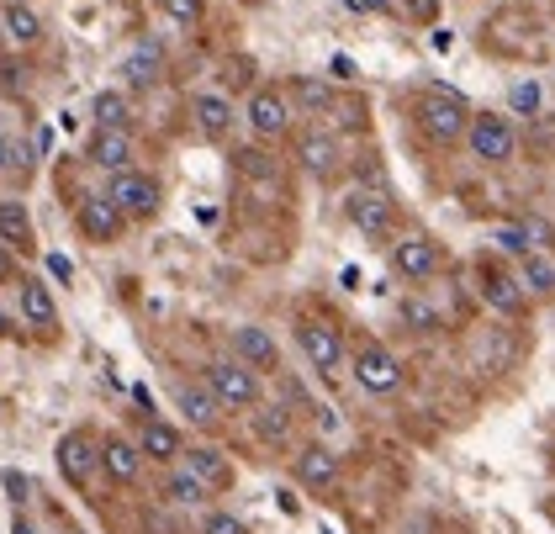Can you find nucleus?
<instances>
[{"label":"nucleus","mask_w":555,"mask_h":534,"mask_svg":"<svg viewBox=\"0 0 555 534\" xmlns=\"http://www.w3.org/2000/svg\"><path fill=\"white\" fill-rule=\"evenodd\" d=\"M11 334V318H6V307H0V339H6Z\"/></svg>","instance_id":"44"},{"label":"nucleus","mask_w":555,"mask_h":534,"mask_svg":"<svg viewBox=\"0 0 555 534\" xmlns=\"http://www.w3.org/2000/svg\"><path fill=\"white\" fill-rule=\"evenodd\" d=\"M175 408L185 413V423H196V429H217L222 423V397L212 392V386L175 381Z\"/></svg>","instance_id":"11"},{"label":"nucleus","mask_w":555,"mask_h":534,"mask_svg":"<svg viewBox=\"0 0 555 534\" xmlns=\"http://www.w3.org/2000/svg\"><path fill=\"white\" fill-rule=\"evenodd\" d=\"M481 297H487V307H497L503 318H518V312L529 307V291L518 275H503V270H487L481 275Z\"/></svg>","instance_id":"15"},{"label":"nucleus","mask_w":555,"mask_h":534,"mask_svg":"<svg viewBox=\"0 0 555 534\" xmlns=\"http://www.w3.org/2000/svg\"><path fill=\"white\" fill-rule=\"evenodd\" d=\"M344 212H349V223H355L365 238H386V233H392V201H386L381 191H349Z\"/></svg>","instance_id":"10"},{"label":"nucleus","mask_w":555,"mask_h":534,"mask_svg":"<svg viewBox=\"0 0 555 534\" xmlns=\"http://www.w3.org/2000/svg\"><path fill=\"white\" fill-rule=\"evenodd\" d=\"M296 101L312 106V112H323V106H328V90H323V85H312V80H302V85H296Z\"/></svg>","instance_id":"35"},{"label":"nucleus","mask_w":555,"mask_h":534,"mask_svg":"<svg viewBox=\"0 0 555 534\" xmlns=\"http://www.w3.org/2000/svg\"><path fill=\"white\" fill-rule=\"evenodd\" d=\"M101 466H106L111 482L133 487L138 476H143V445H133V439H122V434H111V439H101Z\"/></svg>","instance_id":"12"},{"label":"nucleus","mask_w":555,"mask_h":534,"mask_svg":"<svg viewBox=\"0 0 555 534\" xmlns=\"http://www.w3.org/2000/svg\"><path fill=\"white\" fill-rule=\"evenodd\" d=\"M254 434L270 439V445H281V439L291 434V418H286L281 408H259V413H254Z\"/></svg>","instance_id":"29"},{"label":"nucleus","mask_w":555,"mask_h":534,"mask_svg":"<svg viewBox=\"0 0 555 534\" xmlns=\"http://www.w3.org/2000/svg\"><path fill=\"white\" fill-rule=\"evenodd\" d=\"M355 381L376 397H392V392H402V360L386 344H360L355 349Z\"/></svg>","instance_id":"4"},{"label":"nucleus","mask_w":555,"mask_h":534,"mask_svg":"<svg viewBox=\"0 0 555 534\" xmlns=\"http://www.w3.org/2000/svg\"><path fill=\"white\" fill-rule=\"evenodd\" d=\"M244 122L254 127L259 138H281L291 127V106H286L281 90H254L249 106H244Z\"/></svg>","instance_id":"9"},{"label":"nucleus","mask_w":555,"mask_h":534,"mask_svg":"<svg viewBox=\"0 0 555 534\" xmlns=\"http://www.w3.org/2000/svg\"><path fill=\"white\" fill-rule=\"evenodd\" d=\"M497 244L524 260V254H529V233H524V223H503V228H497Z\"/></svg>","instance_id":"32"},{"label":"nucleus","mask_w":555,"mask_h":534,"mask_svg":"<svg viewBox=\"0 0 555 534\" xmlns=\"http://www.w3.org/2000/svg\"><path fill=\"white\" fill-rule=\"evenodd\" d=\"M207 386L222 397V408H254L259 402V376L244 360H212L207 365Z\"/></svg>","instance_id":"3"},{"label":"nucleus","mask_w":555,"mask_h":534,"mask_svg":"<svg viewBox=\"0 0 555 534\" xmlns=\"http://www.w3.org/2000/svg\"><path fill=\"white\" fill-rule=\"evenodd\" d=\"M0 27H6V38H16L22 48L43 38V22H37V11H32V6H22V0H11V6H6V16H0Z\"/></svg>","instance_id":"25"},{"label":"nucleus","mask_w":555,"mask_h":534,"mask_svg":"<svg viewBox=\"0 0 555 534\" xmlns=\"http://www.w3.org/2000/svg\"><path fill=\"white\" fill-rule=\"evenodd\" d=\"M106 196L122 207V217H133V223H143V217H154L159 212V201H164V186L154 175H138V170H117L111 175V186Z\"/></svg>","instance_id":"2"},{"label":"nucleus","mask_w":555,"mask_h":534,"mask_svg":"<svg viewBox=\"0 0 555 534\" xmlns=\"http://www.w3.org/2000/svg\"><path fill=\"white\" fill-rule=\"evenodd\" d=\"M296 339H302L307 360L318 365L323 376H339V371H344V334H339V328H333V323L307 318L302 328H296Z\"/></svg>","instance_id":"6"},{"label":"nucleus","mask_w":555,"mask_h":534,"mask_svg":"<svg viewBox=\"0 0 555 534\" xmlns=\"http://www.w3.org/2000/svg\"><path fill=\"white\" fill-rule=\"evenodd\" d=\"M185 466H191L201 482H207L212 492H228L233 487V466L222 460V450H212V445H196V450H185Z\"/></svg>","instance_id":"21"},{"label":"nucleus","mask_w":555,"mask_h":534,"mask_svg":"<svg viewBox=\"0 0 555 534\" xmlns=\"http://www.w3.org/2000/svg\"><path fill=\"white\" fill-rule=\"evenodd\" d=\"M191 112H196V127H201V133H207V138H228L233 133V101L228 96H217V90H201V96L191 101Z\"/></svg>","instance_id":"19"},{"label":"nucleus","mask_w":555,"mask_h":534,"mask_svg":"<svg viewBox=\"0 0 555 534\" xmlns=\"http://www.w3.org/2000/svg\"><path fill=\"white\" fill-rule=\"evenodd\" d=\"M16 307H22V318H27L32 328H53V323H59V302H53L48 281H37V275H27V281H22V291H16Z\"/></svg>","instance_id":"17"},{"label":"nucleus","mask_w":555,"mask_h":534,"mask_svg":"<svg viewBox=\"0 0 555 534\" xmlns=\"http://www.w3.org/2000/svg\"><path fill=\"white\" fill-rule=\"evenodd\" d=\"M48 270L59 275V281H69V275H74V270H69V260H64V254H48Z\"/></svg>","instance_id":"41"},{"label":"nucleus","mask_w":555,"mask_h":534,"mask_svg":"<svg viewBox=\"0 0 555 534\" xmlns=\"http://www.w3.org/2000/svg\"><path fill=\"white\" fill-rule=\"evenodd\" d=\"M344 6L360 16H381V11H392V0H344Z\"/></svg>","instance_id":"38"},{"label":"nucleus","mask_w":555,"mask_h":534,"mask_svg":"<svg viewBox=\"0 0 555 534\" xmlns=\"http://www.w3.org/2000/svg\"><path fill=\"white\" fill-rule=\"evenodd\" d=\"M11 159H16V149H11V143H6V138H0V175H6V170H11Z\"/></svg>","instance_id":"42"},{"label":"nucleus","mask_w":555,"mask_h":534,"mask_svg":"<svg viewBox=\"0 0 555 534\" xmlns=\"http://www.w3.org/2000/svg\"><path fill=\"white\" fill-rule=\"evenodd\" d=\"M418 127H423L434 143H460V138L471 133L466 96H455L450 85H429V90L418 96Z\"/></svg>","instance_id":"1"},{"label":"nucleus","mask_w":555,"mask_h":534,"mask_svg":"<svg viewBox=\"0 0 555 534\" xmlns=\"http://www.w3.org/2000/svg\"><path fill=\"white\" fill-rule=\"evenodd\" d=\"M296 482L312 487V492H328L333 482H339V455H333L328 445H307V450H296Z\"/></svg>","instance_id":"14"},{"label":"nucleus","mask_w":555,"mask_h":534,"mask_svg":"<svg viewBox=\"0 0 555 534\" xmlns=\"http://www.w3.org/2000/svg\"><path fill=\"white\" fill-rule=\"evenodd\" d=\"M392 270L407 275V281H429V275L439 270V244L423 233H407L392 244Z\"/></svg>","instance_id":"8"},{"label":"nucleus","mask_w":555,"mask_h":534,"mask_svg":"<svg viewBox=\"0 0 555 534\" xmlns=\"http://www.w3.org/2000/svg\"><path fill=\"white\" fill-rule=\"evenodd\" d=\"M11 275H16V260H11V244L0 238V281H11Z\"/></svg>","instance_id":"40"},{"label":"nucleus","mask_w":555,"mask_h":534,"mask_svg":"<svg viewBox=\"0 0 555 534\" xmlns=\"http://www.w3.org/2000/svg\"><path fill=\"white\" fill-rule=\"evenodd\" d=\"M296 159H302V170L307 175H333V170H339V143H333L328 133H307L302 138V149H296Z\"/></svg>","instance_id":"22"},{"label":"nucleus","mask_w":555,"mask_h":534,"mask_svg":"<svg viewBox=\"0 0 555 534\" xmlns=\"http://www.w3.org/2000/svg\"><path fill=\"white\" fill-rule=\"evenodd\" d=\"M201 534H249V529L238 524L233 513H207V519H201Z\"/></svg>","instance_id":"33"},{"label":"nucleus","mask_w":555,"mask_h":534,"mask_svg":"<svg viewBox=\"0 0 555 534\" xmlns=\"http://www.w3.org/2000/svg\"><path fill=\"white\" fill-rule=\"evenodd\" d=\"M0 413H6V397H0Z\"/></svg>","instance_id":"46"},{"label":"nucleus","mask_w":555,"mask_h":534,"mask_svg":"<svg viewBox=\"0 0 555 534\" xmlns=\"http://www.w3.org/2000/svg\"><path fill=\"white\" fill-rule=\"evenodd\" d=\"M122 223L127 217H122V207L111 196H90L80 207V233L90 238V244H111V238L122 233Z\"/></svg>","instance_id":"13"},{"label":"nucleus","mask_w":555,"mask_h":534,"mask_svg":"<svg viewBox=\"0 0 555 534\" xmlns=\"http://www.w3.org/2000/svg\"><path fill=\"white\" fill-rule=\"evenodd\" d=\"M127 117H133V106H127L122 90H101L96 96V127H127Z\"/></svg>","instance_id":"27"},{"label":"nucleus","mask_w":555,"mask_h":534,"mask_svg":"<svg viewBox=\"0 0 555 534\" xmlns=\"http://www.w3.org/2000/svg\"><path fill=\"white\" fill-rule=\"evenodd\" d=\"M11 534H37V529H32L27 519H11Z\"/></svg>","instance_id":"43"},{"label":"nucleus","mask_w":555,"mask_h":534,"mask_svg":"<svg viewBox=\"0 0 555 534\" xmlns=\"http://www.w3.org/2000/svg\"><path fill=\"white\" fill-rule=\"evenodd\" d=\"M164 497H170V503H185V508H191V503H201V497H212V487L201 482L191 466H185V471H170V482H164Z\"/></svg>","instance_id":"26"},{"label":"nucleus","mask_w":555,"mask_h":534,"mask_svg":"<svg viewBox=\"0 0 555 534\" xmlns=\"http://www.w3.org/2000/svg\"><path fill=\"white\" fill-rule=\"evenodd\" d=\"M0 48H6V27H0Z\"/></svg>","instance_id":"45"},{"label":"nucleus","mask_w":555,"mask_h":534,"mask_svg":"<svg viewBox=\"0 0 555 534\" xmlns=\"http://www.w3.org/2000/svg\"><path fill=\"white\" fill-rule=\"evenodd\" d=\"M53 455H59V476L69 487H90V471H96V460H101V445L85 429H69Z\"/></svg>","instance_id":"7"},{"label":"nucleus","mask_w":555,"mask_h":534,"mask_svg":"<svg viewBox=\"0 0 555 534\" xmlns=\"http://www.w3.org/2000/svg\"><path fill=\"white\" fill-rule=\"evenodd\" d=\"M328 69H333V80H355V64H349L344 53H333V64H328Z\"/></svg>","instance_id":"39"},{"label":"nucleus","mask_w":555,"mask_h":534,"mask_svg":"<svg viewBox=\"0 0 555 534\" xmlns=\"http://www.w3.org/2000/svg\"><path fill=\"white\" fill-rule=\"evenodd\" d=\"M159 6H164V16L180 22V27H196V22H201V0H159Z\"/></svg>","instance_id":"31"},{"label":"nucleus","mask_w":555,"mask_h":534,"mask_svg":"<svg viewBox=\"0 0 555 534\" xmlns=\"http://www.w3.org/2000/svg\"><path fill=\"white\" fill-rule=\"evenodd\" d=\"M466 143H471V154H476L481 164H508V159H513V149H518L513 122H508V117H492V112L471 117V133H466Z\"/></svg>","instance_id":"5"},{"label":"nucleus","mask_w":555,"mask_h":534,"mask_svg":"<svg viewBox=\"0 0 555 534\" xmlns=\"http://www.w3.org/2000/svg\"><path fill=\"white\" fill-rule=\"evenodd\" d=\"M524 233H529V249H550L555 244V228L540 223V217H524Z\"/></svg>","instance_id":"34"},{"label":"nucleus","mask_w":555,"mask_h":534,"mask_svg":"<svg viewBox=\"0 0 555 534\" xmlns=\"http://www.w3.org/2000/svg\"><path fill=\"white\" fill-rule=\"evenodd\" d=\"M0 482H6L11 503H27V492H32V487H27V476H22V471H0Z\"/></svg>","instance_id":"36"},{"label":"nucleus","mask_w":555,"mask_h":534,"mask_svg":"<svg viewBox=\"0 0 555 534\" xmlns=\"http://www.w3.org/2000/svg\"><path fill=\"white\" fill-rule=\"evenodd\" d=\"M0 238H6L11 249H32V217H27V207L22 201H0Z\"/></svg>","instance_id":"24"},{"label":"nucleus","mask_w":555,"mask_h":534,"mask_svg":"<svg viewBox=\"0 0 555 534\" xmlns=\"http://www.w3.org/2000/svg\"><path fill=\"white\" fill-rule=\"evenodd\" d=\"M508 106H513V112H540V85H534V80H518L513 90H508Z\"/></svg>","instance_id":"30"},{"label":"nucleus","mask_w":555,"mask_h":534,"mask_svg":"<svg viewBox=\"0 0 555 534\" xmlns=\"http://www.w3.org/2000/svg\"><path fill=\"white\" fill-rule=\"evenodd\" d=\"M518 281H524V291H534V297H555V265L545 260V249H529L524 254Z\"/></svg>","instance_id":"23"},{"label":"nucleus","mask_w":555,"mask_h":534,"mask_svg":"<svg viewBox=\"0 0 555 534\" xmlns=\"http://www.w3.org/2000/svg\"><path fill=\"white\" fill-rule=\"evenodd\" d=\"M122 75H127V85H154L159 80V48H138L133 59L122 64Z\"/></svg>","instance_id":"28"},{"label":"nucleus","mask_w":555,"mask_h":534,"mask_svg":"<svg viewBox=\"0 0 555 534\" xmlns=\"http://www.w3.org/2000/svg\"><path fill=\"white\" fill-rule=\"evenodd\" d=\"M138 445H143V455H148V460H164V466L185 455V445H180V429H170L164 418H148V423H143Z\"/></svg>","instance_id":"20"},{"label":"nucleus","mask_w":555,"mask_h":534,"mask_svg":"<svg viewBox=\"0 0 555 534\" xmlns=\"http://www.w3.org/2000/svg\"><path fill=\"white\" fill-rule=\"evenodd\" d=\"M407 16H413V22H434V16H439V0H407Z\"/></svg>","instance_id":"37"},{"label":"nucleus","mask_w":555,"mask_h":534,"mask_svg":"<svg viewBox=\"0 0 555 534\" xmlns=\"http://www.w3.org/2000/svg\"><path fill=\"white\" fill-rule=\"evenodd\" d=\"M90 159L101 164V170H127V159H133V133L127 127H96V138H90Z\"/></svg>","instance_id":"16"},{"label":"nucleus","mask_w":555,"mask_h":534,"mask_svg":"<svg viewBox=\"0 0 555 534\" xmlns=\"http://www.w3.org/2000/svg\"><path fill=\"white\" fill-rule=\"evenodd\" d=\"M233 349H238V360L244 365H254V371H275L281 365V349H275V339L265 334V328H254V323H244L233 334Z\"/></svg>","instance_id":"18"}]
</instances>
